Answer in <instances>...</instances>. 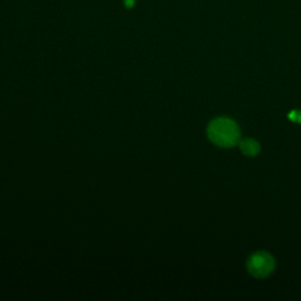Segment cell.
Returning <instances> with one entry per match:
<instances>
[{
	"instance_id": "cell-5",
	"label": "cell",
	"mask_w": 301,
	"mask_h": 301,
	"mask_svg": "<svg viewBox=\"0 0 301 301\" xmlns=\"http://www.w3.org/2000/svg\"><path fill=\"white\" fill-rule=\"evenodd\" d=\"M126 6H128V7H132L133 5H134V0H126Z\"/></svg>"
},
{
	"instance_id": "cell-4",
	"label": "cell",
	"mask_w": 301,
	"mask_h": 301,
	"mask_svg": "<svg viewBox=\"0 0 301 301\" xmlns=\"http://www.w3.org/2000/svg\"><path fill=\"white\" fill-rule=\"evenodd\" d=\"M288 118H290V120H292L293 123L301 124V109L300 111H298V109L291 111L290 113H288Z\"/></svg>"
},
{
	"instance_id": "cell-3",
	"label": "cell",
	"mask_w": 301,
	"mask_h": 301,
	"mask_svg": "<svg viewBox=\"0 0 301 301\" xmlns=\"http://www.w3.org/2000/svg\"><path fill=\"white\" fill-rule=\"evenodd\" d=\"M239 147L243 156L246 157H257L261 149L259 142L252 138H245L239 141Z\"/></svg>"
},
{
	"instance_id": "cell-2",
	"label": "cell",
	"mask_w": 301,
	"mask_h": 301,
	"mask_svg": "<svg viewBox=\"0 0 301 301\" xmlns=\"http://www.w3.org/2000/svg\"><path fill=\"white\" fill-rule=\"evenodd\" d=\"M247 271L252 276L258 279L267 278L273 273L275 260L268 252H255L247 260Z\"/></svg>"
},
{
	"instance_id": "cell-1",
	"label": "cell",
	"mask_w": 301,
	"mask_h": 301,
	"mask_svg": "<svg viewBox=\"0 0 301 301\" xmlns=\"http://www.w3.org/2000/svg\"><path fill=\"white\" fill-rule=\"evenodd\" d=\"M207 136L214 145L223 148L234 147L241 140L238 124L230 118L220 117L212 120L207 127Z\"/></svg>"
}]
</instances>
